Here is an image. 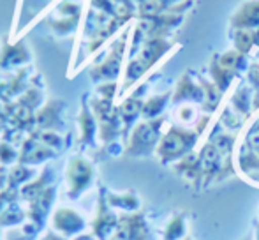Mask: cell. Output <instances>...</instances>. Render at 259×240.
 Listing matches in <instances>:
<instances>
[{
    "mask_svg": "<svg viewBox=\"0 0 259 240\" xmlns=\"http://www.w3.org/2000/svg\"><path fill=\"white\" fill-rule=\"evenodd\" d=\"M167 97H169V94H164V96L154 97V99L148 101V103L143 106V115H145V117H155V115H159L160 111H162L164 104H166Z\"/></svg>",
    "mask_w": 259,
    "mask_h": 240,
    "instance_id": "cell-12",
    "label": "cell"
},
{
    "mask_svg": "<svg viewBox=\"0 0 259 240\" xmlns=\"http://www.w3.org/2000/svg\"><path fill=\"white\" fill-rule=\"evenodd\" d=\"M233 30L245 28V30H256L259 28V0L245 2L231 18Z\"/></svg>",
    "mask_w": 259,
    "mask_h": 240,
    "instance_id": "cell-2",
    "label": "cell"
},
{
    "mask_svg": "<svg viewBox=\"0 0 259 240\" xmlns=\"http://www.w3.org/2000/svg\"><path fill=\"white\" fill-rule=\"evenodd\" d=\"M217 60L221 62V65H224L226 69L229 71L236 72V71H242V69L247 67V60H245V55L240 52H228L224 55H219Z\"/></svg>",
    "mask_w": 259,
    "mask_h": 240,
    "instance_id": "cell-9",
    "label": "cell"
},
{
    "mask_svg": "<svg viewBox=\"0 0 259 240\" xmlns=\"http://www.w3.org/2000/svg\"><path fill=\"white\" fill-rule=\"evenodd\" d=\"M221 155L222 154L219 152V148L211 141L203 147V150L199 152V165H201V172L205 175L211 177L221 170Z\"/></svg>",
    "mask_w": 259,
    "mask_h": 240,
    "instance_id": "cell-6",
    "label": "cell"
},
{
    "mask_svg": "<svg viewBox=\"0 0 259 240\" xmlns=\"http://www.w3.org/2000/svg\"><path fill=\"white\" fill-rule=\"evenodd\" d=\"M199 85H201L203 92H205V110L206 111H213L217 108L219 101H221V90L215 87V83H208L205 82V78H199Z\"/></svg>",
    "mask_w": 259,
    "mask_h": 240,
    "instance_id": "cell-10",
    "label": "cell"
},
{
    "mask_svg": "<svg viewBox=\"0 0 259 240\" xmlns=\"http://www.w3.org/2000/svg\"><path fill=\"white\" fill-rule=\"evenodd\" d=\"M210 71H211V78H213L215 87H217L221 92H224V90L229 87V83H231L235 72L226 69L224 65H221V62L217 60V57H213V60H211Z\"/></svg>",
    "mask_w": 259,
    "mask_h": 240,
    "instance_id": "cell-7",
    "label": "cell"
},
{
    "mask_svg": "<svg viewBox=\"0 0 259 240\" xmlns=\"http://www.w3.org/2000/svg\"><path fill=\"white\" fill-rule=\"evenodd\" d=\"M160 126H162V120H154V122L141 124L136 129V133H134V147L141 148V150L150 148L157 141V138H159Z\"/></svg>",
    "mask_w": 259,
    "mask_h": 240,
    "instance_id": "cell-3",
    "label": "cell"
},
{
    "mask_svg": "<svg viewBox=\"0 0 259 240\" xmlns=\"http://www.w3.org/2000/svg\"><path fill=\"white\" fill-rule=\"evenodd\" d=\"M171 48V43H167L164 37H152L147 41V45L143 46V52H141V62L145 64V67H150L152 64H155L167 50Z\"/></svg>",
    "mask_w": 259,
    "mask_h": 240,
    "instance_id": "cell-4",
    "label": "cell"
},
{
    "mask_svg": "<svg viewBox=\"0 0 259 240\" xmlns=\"http://www.w3.org/2000/svg\"><path fill=\"white\" fill-rule=\"evenodd\" d=\"M233 41H235L236 52L247 55V53L250 52V48L256 46V32L245 30V28H238V30L233 32Z\"/></svg>",
    "mask_w": 259,
    "mask_h": 240,
    "instance_id": "cell-8",
    "label": "cell"
},
{
    "mask_svg": "<svg viewBox=\"0 0 259 240\" xmlns=\"http://www.w3.org/2000/svg\"><path fill=\"white\" fill-rule=\"evenodd\" d=\"M198 134L199 133H192V131L180 129V127H171L169 133L162 138V141L159 145V154L162 157V161L184 157L196 145Z\"/></svg>",
    "mask_w": 259,
    "mask_h": 240,
    "instance_id": "cell-1",
    "label": "cell"
},
{
    "mask_svg": "<svg viewBox=\"0 0 259 240\" xmlns=\"http://www.w3.org/2000/svg\"><path fill=\"white\" fill-rule=\"evenodd\" d=\"M233 106L238 111L240 115H247L249 113V106H250V94L247 87H240L238 92L233 97Z\"/></svg>",
    "mask_w": 259,
    "mask_h": 240,
    "instance_id": "cell-11",
    "label": "cell"
},
{
    "mask_svg": "<svg viewBox=\"0 0 259 240\" xmlns=\"http://www.w3.org/2000/svg\"><path fill=\"white\" fill-rule=\"evenodd\" d=\"M247 145H249V148L254 154L259 155V122L254 124L249 133H247Z\"/></svg>",
    "mask_w": 259,
    "mask_h": 240,
    "instance_id": "cell-13",
    "label": "cell"
},
{
    "mask_svg": "<svg viewBox=\"0 0 259 240\" xmlns=\"http://www.w3.org/2000/svg\"><path fill=\"white\" fill-rule=\"evenodd\" d=\"M199 101L203 103L205 101V92H203L201 87H198L192 78L189 74H184L178 82V87H177V92H175V101Z\"/></svg>",
    "mask_w": 259,
    "mask_h": 240,
    "instance_id": "cell-5",
    "label": "cell"
},
{
    "mask_svg": "<svg viewBox=\"0 0 259 240\" xmlns=\"http://www.w3.org/2000/svg\"><path fill=\"white\" fill-rule=\"evenodd\" d=\"M152 2L155 4L157 7L160 9V13H164V11L171 9L173 6H177V4L184 2V0H152Z\"/></svg>",
    "mask_w": 259,
    "mask_h": 240,
    "instance_id": "cell-14",
    "label": "cell"
},
{
    "mask_svg": "<svg viewBox=\"0 0 259 240\" xmlns=\"http://www.w3.org/2000/svg\"><path fill=\"white\" fill-rule=\"evenodd\" d=\"M257 122H259V120H257Z\"/></svg>",
    "mask_w": 259,
    "mask_h": 240,
    "instance_id": "cell-15",
    "label": "cell"
}]
</instances>
